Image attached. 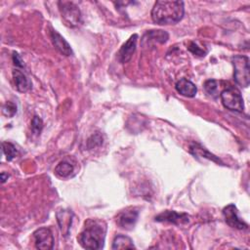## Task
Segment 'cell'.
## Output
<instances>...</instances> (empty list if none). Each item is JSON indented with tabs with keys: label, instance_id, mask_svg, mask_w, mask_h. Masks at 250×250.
I'll return each mask as SVG.
<instances>
[{
	"label": "cell",
	"instance_id": "obj_1",
	"mask_svg": "<svg viewBox=\"0 0 250 250\" xmlns=\"http://www.w3.org/2000/svg\"><path fill=\"white\" fill-rule=\"evenodd\" d=\"M106 225L98 219H89L85 222L84 229L77 237L79 244L85 249H102L104 247Z\"/></svg>",
	"mask_w": 250,
	"mask_h": 250
},
{
	"label": "cell",
	"instance_id": "obj_2",
	"mask_svg": "<svg viewBox=\"0 0 250 250\" xmlns=\"http://www.w3.org/2000/svg\"><path fill=\"white\" fill-rule=\"evenodd\" d=\"M185 13L183 1H157L151 10L152 21L160 25L179 22Z\"/></svg>",
	"mask_w": 250,
	"mask_h": 250
},
{
	"label": "cell",
	"instance_id": "obj_3",
	"mask_svg": "<svg viewBox=\"0 0 250 250\" xmlns=\"http://www.w3.org/2000/svg\"><path fill=\"white\" fill-rule=\"evenodd\" d=\"M232 64L235 83L242 88L248 87L250 81L249 59L243 55H236L232 58Z\"/></svg>",
	"mask_w": 250,
	"mask_h": 250
},
{
	"label": "cell",
	"instance_id": "obj_4",
	"mask_svg": "<svg viewBox=\"0 0 250 250\" xmlns=\"http://www.w3.org/2000/svg\"><path fill=\"white\" fill-rule=\"evenodd\" d=\"M221 101L223 105L233 111L242 112L244 109L243 99L240 91L234 86H228L222 90L220 93Z\"/></svg>",
	"mask_w": 250,
	"mask_h": 250
},
{
	"label": "cell",
	"instance_id": "obj_5",
	"mask_svg": "<svg viewBox=\"0 0 250 250\" xmlns=\"http://www.w3.org/2000/svg\"><path fill=\"white\" fill-rule=\"evenodd\" d=\"M58 4L61 15L68 26L76 27L81 23V13L74 3L60 1Z\"/></svg>",
	"mask_w": 250,
	"mask_h": 250
},
{
	"label": "cell",
	"instance_id": "obj_6",
	"mask_svg": "<svg viewBox=\"0 0 250 250\" xmlns=\"http://www.w3.org/2000/svg\"><path fill=\"white\" fill-rule=\"evenodd\" d=\"M35 247L40 250H50L54 247V236L50 229L40 228L33 232Z\"/></svg>",
	"mask_w": 250,
	"mask_h": 250
},
{
	"label": "cell",
	"instance_id": "obj_7",
	"mask_svg": "<svg viewBox=\"0 0 250 250\" xmlns=\"http://www.w3.org/2000/svg\"><path fill=\"white\" fill-rule=\"evenodd\" d=\"M223 215L225 218L226 223L234 229H246L248 228V225L242 221V219L239 218L237 209L234 204H229L223 209Z\"/></svg>",
	"mask_w": 250,
	"mask_h": 250
},
{
	"label": "cell",
	"instance_id": "obj_8",
	"mask_svg": "<svg viewBox=\"0 0 250 250\" xmlns=\"http://www.w3.org/2000/svg\"><path fill=\"white\" fill-rule=\"evenodd\" d=\"M139 211L136 208H127L118 214L116 223L122 229H132L137 223Z\"/></svg>",
	"mask_w": 250,
	"mask_h": 250
},
{
	"label": "cell",
	"instance_id": "obj_9",
	"mask_svg": "<svg viewBox=\"0 0 250 250\" xmlns=\"http://www.w3.org/2000/svg\"><path fill=\"white\" fill-rule=\"evenodd\" d=\"M137 40H138V35L133 34L129 37V39L121 46V48L118 51V60L120 62L125 63L128 62L132 57L133 54L136 51V46H137Z\"/></svg>",
	"mask_w": 250,
	"mask_h": 250
},
{
	"label": "cell",
	"instance_id": "obj_10",
	"mask_svg": "<svg viewBox=\"0 0 250 250\" xmlns=\"http://www.w3.org/2000/svg\"><path fill=\"white\" fill-rule=\"evenodd\" d=\"M155 221L157 222H169L176 225L187 224L189 221V216L186 213H178L176 211L166 210L155 217Z\"/></svg>",
	"mask_w": 250,
	"mask_h": 250
},
{
	"label": "cell",
	"instance_id": "obj_11",
	"mask_svg": "<svg viewBox=\"0 0 250 250\" xmlns=\"http://www.w3.org/2000/svg\"><path fill=\"white\" fill-rule=\"evenodd\" d=\"M50 37L52 40L53 45L55 48L62 55L64 56H71L72 55V50L70 45L67 43V41L56 30L52 29L50 31Z\"/></svg>",
	"mask_w": 250,
	"mask_h": 250
},
{
	"label": "cell",
	"instance_id": "obj_12",
	"mask_svg": "<svg viewBox=\"0 0 250 250\" xmlns=\"http://www.w3.org/2000/svg\"><path fill=\"white\" fill-rule=\"evenodd\" d=\"M72 212L67 209H60L57 212V221L60 226V229L64 236H66L69 232V229L72 223Z\"/></svg>",
	"mask_w": 250,
	"mask_h": 250
},
{
	"label": "cell",
	"instance_id": "obj_13",
	"mask_svg": "<svg viewBox=\"0 0 250 250\" xmlns=\"http://www.w3.org/2000/svg\"><path fill=\"white\" fill-rule=\"evenodd\" d=\"M175 88L179 94H181L184 97L192 98L196 95L197 88L196 86L189 80L186 78H182L179 81H177Z\"/></svg>",
	"mask_w": 250,
	"mask_h": 250
},
{
	"label": "cell",
	"instance_id": "obj_14",
	"mask_svg": "<svg viewBox=\"0 0 250 250\" xmlns=\"http://www.w3.org/2000/svg\"><path fill=\"white\" fill-rule=\"evenodd\" d=\"M13 78L15 80L16 88L21 93H25L31 88V82L27 78V76L21 71L20 69L16 68L13 70Z\"/></svg>",
	"mask_w": 250,
	"mask_h": 250
},
{
	"label": "cell",
	"instance_id": "obj_15",
	"mask_svg": "<svg viewBox=\"0 0 250 250\" xmlns=\"http://www.w3.org/2000/svg\"><path fill=\"white\" fill-rule=\"evenodd\" d=\"M168 40V33L164 30H149L143 38V45L149 43H160L163 44Z\"/></svg>",
	"mask_w": 250,
	"mask_h": 250
},
{
	"label": "cell",
	"instance_id": "obj_16",
	"mask_svg": "<svg viewBox=\"0 0 250 250\" xmlns=\"http://www.w3.org/2000/svg\"><path fill=\"white\" fill-rule=\"evenodd\" d=\"M111 248L113 250H117V249H135L136 247L129 236L118 234L114 237Z\"/></svg>",
	"mask_w": 250,
	"mask_h": 250
},
{
	"label": "cell",
	"instance_id": "obj_17",
	"mask_svg": "<svg viewBox=\"0 0 250 250\" xmlns=\"http://www.w3.org/2000/svg\"><path fill=\"white\" fill-rule=\"evenodd\" d=\"M73 170L74 168L71 163L66 160H62L56 166L55 174L61 178H67L72 174Z\"/></svg>",
	"mask_w": 250,
	"mask_h": 250
},
{
	"label": "cell",
	"instance_id": "obj_18",
	"mask_svg": "<svg viewBox=\"0 0 250 250\" xmlns=\"http://www.w3.org/2000/svg\"><path fill=\"white\" fill-rule=\"evenodd\" d=\"M190 152L193 154V155H195V156H202V157H206V158H208V159H210V160H213V161H215V162H217V163H221V161H220V159H218L215 155H213V154H211L209 151H207L204 147H201L200 146H198V145H192L191 146H190Z\"/></svg>",
	"mask_w": 250,
	"mask_h": 250
},
{
	"label": "cell",
	"instance_id": "obj_19",
	"mask_svg": "<svg viewBox=\"0 0 250 250\" xmlns=\"http://www.w3.org/2000/svg\"><path fill=\"white\" fill-rule=\"evenodd\" d=\"M2 149H3V152L6 156V159L8 161L13 160L19 153L17 147L12 143H9V142H3L2 143Z\"/></svg>",
	"mask_w": 250,
	"mask_h": 250
},
{
	"label": "cell",
	"instance_id": "obj_20",
	"mask_svg": "<svg viewBox=\"0 0 250 250\" xmlns=\"http://www.w3.org/2000/svg\"><path fill=\"white\" fill-rule=\"evenodd\" d=\"M204 89L212 97H218L219 96V83L214 79L206 80L204 83Z\"/></svg>",
	"mask_w": 250,
	"mask_h": 250
},
{
	"label": "cell",
	"instance_id": "obj_21",
	"mask_svg": "<svg viewBox=\"0 0 250 250\" xmlns=\"http://www.w3.org/2000/svg\"><path fill=\"white\" fill-rule=\"evenodd\" d=\"M2 112L7 117H13L17 113V105L12 102H6L2 107Z\"/></svg>",
	"mask_w": 250,
	"mask_h": 250
},
{
	"label": "cell",
	"instance_id": "obj_22",
	"mask_svg": "<svg viewBox=\"0 0 250 250\" xmlns=\"http://www.w3.org/2000/svg\"><path fill=\"white\" fill-rule=\"evenodd\" d=\"M103 144V138L100 134H95V135H92L88 141H87V147L89 149L91 148H94L96 146H99Z\"/></svg>",
	"mask_w": 250,
	"mask_h": 250
},
{
	"label": "cell",
	"instance_id": "obj_23",
	"mask_svg": "<svg viewBox=\"0 0 250 250\" xmlns=\"http://www.w3.org/2000/svg\"><path fill=\"white\" fill-rule=\"evenodd\" d=\"M188 49L194 55V56H199V57H204L207 53V50H203V48H200L196 43L190 42L189 46Z\"/></svg>",
	"mask_w": 250,
	"mask_h": 250
},
{
	"label": "cell",
	"instance_id": "obj_24",
	"mask_svg": "<svg viewBox=\"0 0 250 250\" xmlns=\"http://www.w3.org/2000/svg\"><path fill=\"white\" fill-rule=\"evenodd\" d=\"M31 128H32V131L36 134H39L43 128V121L42 119L37 116V115H34L33 118H32V121H31Z\"/></svg>",
	"mask_w": 250,
	"mask_h": 250
},
{
	"label": "cell",
	"instance_id": "obj_25",
	"mask_svg": "<svg viewBox=\"0 0 250 250\" xmlns=\"http://www.w3.org/2000/svg\"><path fill=\"white\" fill-rule=\"evenodd\" d=\"M13 61H14V63L17 65V66H20V67H22L23 66V62L21 61V57L19 56L18 53L14 52L13 53Z\"/></svg>",
	"mask_w": 250,
	"mask_h": 250
},
{
	"label": "cell",
	"instance_id": "obj_26",
	"mask_svg": "<svg viewBox=\"0 0 250 250\" xmlns=\"http://www.w3.org/2000/svg\"><path fill=\"white\" fill-rule=\"evenodd\" d=\"M8 178H9V175H8V174H5L4 172L1 173V180H2V183H4Z\"/></svg>",
	"mask_w": 250,
	"mask_h": 250
}]
</instances>
